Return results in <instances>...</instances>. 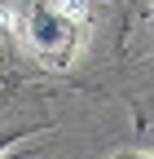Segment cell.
<instances>
[{
	"mask_svg": "<svg viewBox=\"0 0 154 159\" xmlns=\"http://www.w3.org/2000/svg\"><path fill=\"white\" fill-rule=\"evenodd\" d=\"M0 27L40 66L66 71L88 40V5L84 0H13L0 9Z\"/></svg>",
	"mask_w": 154,
	"mask_h": 159,
	"instance_id": "cell-1",
	"label": "cell"
},
{
	"mask_svg": "<svg viewBox=\"0 0 154 159\" xmlns=\"http://www.w3.org/2000/svg\"><path fill=\"white\" fill-rule=\"evenodd\" d=\"M110 159H154V155H110Z\"/></svg>",
	"mask_w": 154,
	"mask_h": 159,
	"instance_id": "cell-2",
	"label": "cell"
},
{
	"mask_svg": "<svg viewBox=\"0 0 154 159\" xmlns=\"http://www.w3.org/2000/svg\"><path fill=\"white\" fill-rule=\"evenodd\" d=\"M150 57H154V13H150Z\"/></svg>",
	"mask_w": 154,
	"mask_h": 159,
	"instance_id": "cell-3",
	"label": "cell"
},
{
	"mask_svg": "<svg viewBox=\"0 0 154 159\" xmlns=\"http://www.w3.org/2000/svg\"><path fill=\"white\" fill-rule=\"evenodd\" d=\"M5 159H18V155H5Z\"/></svg>",
	"mask_w": 154,
	"mask_h": 159,
	"instance_id": "cell-4",
	"label": "cell"
}]
</instances>
